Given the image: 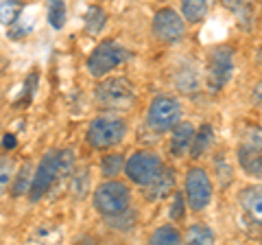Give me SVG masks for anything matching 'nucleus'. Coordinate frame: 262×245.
<instances>
[{
  "mask_svg": "<svg viewBox=\"0 0 262 245\" xmlns=\"http://www.w3.org/2000/svg\"><path fill=\"white\" fill-rule=\"evenodd\" d=\"M94 101L96 105L107 110H129L136 103V94L131 88V81H127L125 77H114L96 86Z\"/></svg>",
  "mask_w": 262,
  "mask_h": 245,
  "instance_id": "nucleus-1",
  "label": "nucleus"
},
{
  "mask_svg": "<svg viewBox=\"0 0 262 245\" xmlns=\"http://www.w3.org/2000/svg\"><path fill=\"white\" fill-rule=\"evenodd\" d=\"M129 189L118 179H107L94 191V208L103 217H116L129 208Z\"/></svg>",
  "mask_w": 262,
  "mask_h": 245,
  "instance_id": "nucleus-2",
  "label": "nucleus"
},
{
  "mask_svg": "<svg viewBox=\"0 0 262 245\" xmlns=\"http://www.w3.org/2000/svg\"><path fill=\"white\" fill-rule=\"evenodd\" d=\"M127 59H129L127 48H122L118 42H114V39H103V42L96 44L92 55L88 57V70L92 77H105L107 72L118 68L120 64Z\"/></svg>",
  "mask_w": 262,
  "mask_h": 245,
  "instance_id": "nucleus-3",
  "label": "nucleus"
},
{
  "mask_svg": "<svg viewBox=\"0 0 262 245\" xmlns=\"http://www.w3.org/2000/svg\"><path fill=\"white\" fill-rule=\"evenodd\" d=\"M162 158L153 151H138L125 162V173L134 184L149 186L162 173Z\"/></svg>",
  "mask_w": 262,
  "mask_h": 245,
  "instance_id": "nucleus-4",
  "label": "nucleus"
},
{
  "mask_svg": "<svg viewBox=\"0 0 262 245\" xmlns=\"http://www.w3.org/2000/svg\"><path fill=\"white\" fill-rule=\"evenodd\" d=\"M127 134V125L118 118H94L90 122L85 138L88 145L94 149H110L114 145H120Z\"/></svg>",
  "mask_w": 262,
  "mask_h": 245,
  "instance_id": "nucleus-5",
  "label": "nucleus"
},
{
  "mask_svg": "<svg viewBox=\"0 0 262 245\" xmlns=\"http://www.w3.org/2000/svg\"><path fill=\"white\" fill-rule=\"evenodd\" d=\"M179 118H182V108H179L177 99L166 94L155 96L153 103L149 105V114H146V120H149L151 129H155L158 134H164L168 129H173Z\"/></svg>",
  "mask_w": 262,
  "mask_h": 245,
  "instance_id": "nucleus-6",
  "label": "nucleus"
},
{
  "mask_svg": "<svg viewBox=\"0 0 262 245\" xmlns=\"http://www.w3.org/2000/svg\"><path fill=\"white\" fill-rule=\"evenodd\" d=\"M234 72V51L229 46H216L208 59V88L210 92H221Z\"/></svg>",
  "mask_w": 262,
  "mask_h": 245,
  "instance_id": "nucleus-7",
  "label": "nucleus"
},
{
  "mask_svg": "<svg viewBox=\"0 0 262 245\" xmlns=\"http://www.w3.org/2000/svg\"><path fill=\"white\" fill-rule=\"evenodd\" d=\"M57 171H59V151H48L42 158V162H39L35 175H33V182L29 189L31 201L42 199L44 195L51 191V186L57 182Z\"/></svg>",
  "mask_w": 262,
  "mask_h": 245,
  "instance_id": "nucleus-8",
  "label": "nucleus"
},
{
  "mask_svg": "<svg viewBox=\"0 0 262 245\" xmlns=\"http://www.w3.org/2000/svg\"><path fill=\"white\" fill-rule=\"evenodd\" d=\"M186 197L188 206L194 212L203 210L212 199V182L203 169H190L186 175Z\"/></svg>",
  "mask_w": 262,
  "mask_h": 245,
  "instance_id": "nucleus-9",
  "label": "nucleus"
},
{
  "mask_svg": "<svg viewBox=\"0 0 262 245\" xmlns=\"http://www.w3.org/2000/svg\"><path fill=\"white\" fill-rule=\"evenodd\" d=\"M153 33L160 42H179L186 35V22L175 9H160L153 18Z\"/></svg>",
  "mask_w": 262,
  "mask_h": 245,
  "instance_id": "nucleus-10",
  "label": "nucleus"
},
{
  "mask_svg": "<svg viewBox=\"0 0 262 245\" xmlns=\"http://www.w3.org/2000/svg\"><path fill=\"white\" fill-rule=\"evenodd\" d=\"M241 208L251 221L262 226V186H247L241 193Z\"/></svg>",
  "mask_w": 262,
  "mask_h": 245,
  "instance_id": "nucleus-11",
  "label": "nucleus"
},
{
  "mask_svg": "<svg viewBox=\"0 0 262 245\" xmlns=\"http://www.w3.org/2000/svg\"><path fill=\"white\" fill-rule=\"evenodd\" d=\"M173 138H170V153L175 158H182L186 156V151L192 147V140H194V127L190 122H177L173 127Z\"/></svg>",
  "mask_w": 262,
  "mask_h": 245,
  "instance_id": "nucleus-12",
  "label": "nucleus"
},
{
  "mask_svg": "<svg viewBox=\"0 0 262 245\" xmlns=\"http://www.w3.org/2000/svg\"><path fill=\"white\" fill-rule=\"evenodd\" d=\"M175 189V171L173 169H162V173L158 175L155 182L149 184V189H146V199L151 201H158V199H164L166 195Z\"/></svg>",
  "mask_w": 262,
  "mask_h": 245,
  "instance_id": "nucleus-13",
  "label": "nucleus"
},
{
  "mask_svg": "<svg viewBox=\"0 0 262 245\" xmlns=\"http://www.w3.org/2000/svg\"><path fill=\"white\" fill-rule=\"evenodd\" d=\"M238 162H241V167L247 171V175L262 177V151H253L251 147L241 145V149H238Z\"/></svg>",
  "mask_w": 262,
  "mask_h": 245,
  "instance_id": "nucleus-14",
  "label": "nucleus"
},
{
  "mask_svg": "<svg viewBox=\"0 0 262 245\" xmlns=\"http://www.w3.org/2000/svg\"><path fill=\"white\" fill-rule=\"evenodd\" d=\"M212 0H182V15L186 22H201L208 13V7H210Z\"/></svg>",
  "mask_w": 262,
  "mask_h": 245,
  "instance_id": "nucleus-15",
  "label": "nucleus"
},
{
  "mask_svg": "<svg viewBox=\"0 0 262 245\" xmlns=\"http://www.w3.org/2000/svg\"><path fill=\"white\" fill-rule=\"evenodd\" d=\"M212 138H214V132H212L210 125H203L199 132L194 134V140H192V147H190V158H201L203 153H206V149L210 147Z\"/></svg>",
  "mask_w": 262,
  "mask_h": 245,
  "instance_id": "nucleus-16",
  "label": "nucleus"
},
{
  "mask_svg": "<svg viewBox=\"0 0 262 245\" xmlns=\"http://www.w3.org/2000/svg\"><path fill=\"white\" fill-rule=\"evenodd\" d=\"M46 11L51 27L59 31L66 24V0H46Z\"/></svg>",
  "mask_w": 262,
  "mask_h": 245,
  "instance_id": "nucleus-17",
  "label": "nucleus"
},
{
  "mask_svg": "<svg viewBox=\"0 0 262 245\" xmlns=\"http://www.w3.org/2000/svg\"><path fill=\"white\" fill-rule=\"evenodd\" d=\"M186 241L192 245H199V243L210 245V243H214V232H212L206 223H194V226H190V230H188Z\"/></svg>",
  "mask_w": 262,
  "mask_h": 245,
  "instance_id": "nucleus-18",
  "label": "nucleus"
},
{
  "mask_svg": "<svg viewBox=\"0 0 262 245\" xmlns=\"http://www.w3.org/2000/svg\"><path fill=\"white\" fill-rule=\"evenodd\" d=\"M20 13H22V3H18V0H3L0 3V22L7 24V27H13L18 22Z\"/></svg>",
  "mask_w": 262,
  "mask_h": 245,
  "instance_id": "nucleus-19",
  "label": "nucleus"
},
{
  "mask_svg": "<svg viewBox=\"0 0 262 245\" xmlns=\"http://www.w3.org/2000/svg\"><path fill=\"white\" fill-rule=\"evenodd\" d=\"M151 243L153 245H164V243L177 245V243H182V234H179V230H175L173 226H162L151 234Z\"/></svg>",
  "mask_w": 262,
  "mask_h": 245,
  "instance_id": "nucleus-20",
  "label": "nucleus"
},
{
  "mask_svg": "<svg viewBox=\"0 0 262 245\" xmlns=\"http://www.w3.org/2000/svg\"><path fill=\"white\" fill-rule=\"evenodd\" d=\"M122 169H125V158L120 153H110L101 160V173L105 177H116Z\"/></svg>",
  "mask_w": 262,
  "mask_h": 245,
  "instance_id": "nucleus-21",
  "label": "nucleus"
},
{
  "mask_svg": "<svg viewBox=\"0 0 262 245\" xmlns=\"http://www.w3.org/2000/svg\"><path fill=\"white\" fill-rule=\"evenodd\" d=\"M105 27V11L101 7H90L85 13V31L88 33H98Z\"/></svg>",
  "mask_w": 262,
  "mask_h": 245,
  "instance_id": "nucleus-22",
  "label": "nucleus"
},
{
  "mask_svg": "<svg viewBox=\"0 0 262 245\" xmlns=\"http://www.w3.org/2000/svg\"><path fill=\"white\" fill-rule=\"evenodd\" d=\"M13 160L11 158H5V156H0V197L7 193V189H9V184H11V179H13Z\"/></svg>",
  "mask_w": 262,
  "mask_h": 245,
  "instance_id": "nucleus-23",
  "label": "nucleus"
},
{
  "mask_svg": "<svg viewBox=\"0 0 262 245\" xmlns=\"http://www.w3.org/2000/svg\"><path fill=\"white\" fill-rule=\"evenodd\" d=\"M29 179H31V167L27 162V165H22V169L18 171V175H15V184H13V195H15V197H20V195H24L31 189Z\"/></svg>",
  "mask_w": 262,
  "mask_h": 245,
  "instance_id": "nucleus-24",
  "label": "nucleus"
},
{
  "mask_svg": "<svg viewBox=\"0 0 262 245\" xmlns=\"http://www.w3.org/2000/svg\"><path fill=\"white\" fill-rule=\"evenodd\" d=\"M221 5L225 7V9L234 11L238 18H247V15H251V0H221Z\"/></svg>",
  "mask_w": 262,
  "mask_h": 245,
  "instance_id": "nucleus-25",
  "label": "nucleus"
},
{
  "mask_svg": "<svg viewBox=\"0 0 262 245\" xmlns=\"http://www.w3.org/2000/svg\"><path fill=\"white\" fill-rule=\"evenodd\" d=\"M243 145L251 147L253 151H262V127H251L249 132L245 134V142Z\"/></svg>",
  "mask_w": 262,
  "mask_h": 245,
  "instance_id": "nucleus-26",
  "label": "nucleus"
},
{
  "mask_svg": "<svg viewBox=\"0 0 262 245\" xmlns=\"http://www.w3.org/2000/svg\"><path fill=\"white\" fill-rule=\"evenodd\" d=\"M186 217V210H184V195L182 193H175V201H173V208H170V219L175 221H182Z\"/></svg>",
  "mask_w": 262,
  "mask_h": 245,
  "instance_id": "nucleus-27",
  "label": "nucleus"
},
{
  "mask_svg": "<svg viewBox=\"0 0 262 245\" xmlns=\"http://www.w3.org/2000/svg\"><path fill=\"white\" fill-rule=\"evenodd\" d=\"M253 103H256L258 108L262 110V81H260L256 88H253Z\"/></svg>",
  "mask_w": 262,
  "mask_h": 245,
  "instance_id": "nucleus-28",
  "label": "nucleus"
},
{
  "mask_svg": "<svg viewBox=\"0 0 262 245\" xmlns=\"http://www.w3.org/2000/svg\"><path fill=\"white\" fill-rule=\"evenodd\" d=\"M3 147H5V149H13V147H15V136H5L3 138Z\"/></svg>",
  "mask_w": 262,
  "mask_h": 245,
  "instance_id": "nucleus-29",
  "label": "nucleus"
}]
</instances>
